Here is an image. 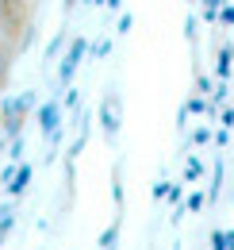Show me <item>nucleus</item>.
Here are the masks:
<instances>
[{
	"mask_svg": "<svg viewBox=\"0 0 234 250\" xmlns=\"http://www.w3.org/2000/svg\"><path fill=\"white\" fill-rule=\"evenodd\" d=\"M16 54H20V31H12V27L0 23V93L8 89V77H12Z\"/></svg>",
	"mask_w": 234,
	"mask_h": 250,
	"instance_id": "nucleus-1",
	"label": "nucleus"
}]
</instances>
